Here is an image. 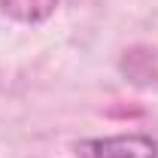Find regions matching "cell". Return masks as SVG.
Returning a JSON list of instances; mask_svg holds the SVG:
<instances>
[{"label":"cell","instance_id":"6da1fadb","mask_svg":"<svg viewBox=\"0 0 158 158\" xmlns=\"http://www.w3.org/2000/svg\"><path fill=\"white\" fill-rule=\"evenodd\" d=\"M79 158H158V143L146 134H118L76 143Z\"/></svg>","mask_w":158,"mask_h":158},{"label":"cell","instance_id":"7a4b0ae2","mask_svg":"<svg viewBox=\"0 0 158 158\" xmlns=\"http://www.w3.org/2000/svg\"><path fill=\"white\" fill-rule=\"evenodd\" d=\"M58 0H0V15L21 24H40L55 12Z\"/></svg>","mask_w":158,"mask_h":158}]
</instances>
